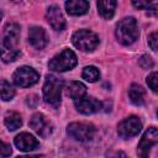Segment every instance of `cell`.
<instances>
[{
	"mask_svg": "<svg viewBox=\"0 0 158 158\" xmlns=\"http://www.w3.org/2000/svg\"><path fill=\"white\" fill-rule=\"evenodd\" d=\"M20 26L15 22H10L4 27L0 41V58L5 63H11L20 56L19 49Z\"/></svg>",
	"mask_w": 158,
	"mask_h": 158,
	"instance_id": "cell-1",
	"label": "cell"
},
{
	"mask_svg": "<svg viewBox=\"0 0 158 158\" xmlns=\"http://www.w3.org/2000/svg\"><path fill=\"white\" fill-rule=\"evenodd\" d=\"M116 38L123 46L132 44L138 38V25L133 17L122 19L116 26Z\"/></svg>",
	"mask_w": 158,
	"mask_h": 158,
	"instance_id": "cell-2",
	"label": "cell"
},
{
	"mask_svg": "<svg viewBox=\"0 0 158 158\" xmlns=\"http://www.w3.org/2000/svg\"><path fill=\"white\" fill-rule=\"evenodd\" d=\"M63 83L54 75H47L46 81L43 84V99L47 104L53 107H58L60 104V94H62Z\"/></svg>",
	"mask_w": 158,
	"mask_h": 158,
	"instance_id": "cell-3",
	"label": "cell"
},
{
	"mask_svg": "<svg viewBox=\"0 0 158 158\" xmlns=\"http://www.w3.org/2000/svg\"><path fill=\"white\" fill-rule=\"evenodd\" d=\"M72 43L83 52H91L99 44V37L89 30H79L73 33Z\"/></svg>",
	"mask_w": 158,
	"mask_h": 158,
	"instance_id": "cell-4",
	"label": "cell"
},
{
	"mask_svg": "<svg viewBox=\"0 0 158 158\" xmlns=\"http://www.w3.org/2000/svg\"><path fill=\"white\" fill-rule=\"evenodd\" d=\"M77 56L73 51L63 49L49 60L48 67L54 72H65L73 69L77 65Z\"/></svg>",
	"mask_w": 158,
	"mask_h": 158,
	"instance_id": "cell-5",
	"label": "cell"
},
{
	"mask_svg": "<svg viewBox=\"0 0 158 158\" xmlns=\"http://www.w3.org/2000/svg\"><path fill=\"white\" fill-rule=\"evenodd\" d=\"M67 133L74 138L75 141L79 142H86L93 139L95 135V127L90 123H84V122H73L68 125L67 127Z\"/></svg>",
	"mask_w": 158,
	"mask_h": 158,
	"instance_id": "cell-6",
	"label": "cell"
},
{
	"mask_svg": "<svg viewBox=\"0 0 158 158\" xmlns=\"http://www.w3.org/2000/svg\"><path fill=\"white\" fill-rule=\"evenodd\" d=\"M12 79H14V83L17 86L28 88V86H31V85H33V84H36L38 81L40 75H38V73L33 68L23 65V67H20L14 73Z\"/></svg>",
	"mask_w": 158,
	"mask_h": 158,
	"instance_id": "cell-7",
	"label": "cell"
},
{
	"mask_svg": "<svg viewBox=\"0 0 158 158\" xmlns=\"http://www.w3.org/2000/svg\"><path fill=\"white\" fill-rule=\"evenodd\" d=\"M158 142V131L156 127H149L146 130V132L143 133L139 143H138V148H137V153L139 158H149V153L152 147Z\"/></svg>",
	"mask_w": 158,
	"mask_h": 158,
	"instance_id": "cell-8",
	"label": "cell"
},
{
	"mask_svg": "<svg viewBox=\"0 0 158 158\" xmlns=\"http://www.w3.org/2000/svg\"><path fill=\"white\" fill-rule=\"evenodd\" d=\"M142 128V123L137 116H130L122 120L117 126L118 136L122 138H130L137 136Z\"/></svg>",
	"mask_w": 158,
	"mask_h": 158,
	"instance_id": "cell-9",
	"label": "cell"
},
{
	"mask_svg": "<svg viewBox=\"0 0 158 158\" xmlns=\"http://www.w3.org/2000/svg\"><path fill=\"white\" fill-rule=\"evenodd\" d=\"M74 105H75V109L84 114V115H91V114H95L98 111L101 110L102 105L101 102L95 99V98H91V96H83L78 100L74 101Z\"/></svg>",
	"mask_w": 158,
	"mask_h": 158,
	"instance_id": "cell-10",
	"label": "cell"
},
{
	"mask_svg": "<svg viewBox=\"0 0 158 158\" xmlns=\"http://www.w3.org/2000/svg\"><path fill=\"white\" fill-rule=\"evenodd\" d=\"M30 126L41 137H47L52 133V125L43 114H35L30 120Z\"/></svg>",
	"mask_w": 158,
	"mask_h": 158,
	"instance_id": "cell-11",
	"label": "cell"
},
{
	"mask_svg": "<svg viewBox=\"0 0 158 158\" xmlns=\"http://www.w3.org/2000/svg\"><path fill=\"white\" fill-rule=\"evenodd\" d=\"M46 19L48 21V23L52 26L53 30L56 31H62L64 30L65 27V20L59 10L58 6L53 5V6H49L46 11Z\"/></svg>",
	"mask_w": 158,
	"mask_h": 158,
	"instance_id": "cell-12",
	"label": "cell"
},
{
	"mask_svg": "<svg viewBox=\"0 0 158 158\" xmlns=\"http://www.w3.org/2000/svg\"><path fill=\"white\" fill-rule=\"evenodd\" d=\"M14 143L15 146L20 149V151H23V152H30V151H33L38 147V141L30 133L27 132H22L20 135H17L14 139Z\"/></svg>",
	"mask_w": 158,
	"mask_h": 158,
	"instance_id": "cell-13",
	"label": "cell"
},
{
	"mask_svg": "<svg viewBox=\"0 0 158 158\" xmlns=\"http://www.w3.org/2000/svg\"><path fill=\"white\" fill-rule=\"evenodd\" d=\"M28 42L36 49L44 48V46L47 44V36H46L44 30L42 27H38V26L31 27L30 32H28Z\"/></svg>",
	"mask_w": 158,
	"mask_h": 158,
	"instance_id": "cell-14",
	"label": "cell"
},
{
	"mask_svg": "<svg viewBox=\"0 0 158 158\" xmlns=\"http://www.w3.org/2000/svg\"><path fill=\"white\" fill-rule=\"evenodd\" d=\"M65 10L69 15H84L89 10V2L85 0H69L65 2Z\"/></svg>",
	"mask_w": 158,
	"mask_h": 158,
	"instance_id": "cell-15",
	"label": "cell"
},
{
	"mask_svg": "<svg viewBox=\"0 0 158 158\" xmlns=\"http://www.w3.org/2000/svg\"><path fill=\"white\" fill-rule=\"evenodd\" d=\"M98 11L99 14L106 19V20H110L114 14H115V9H116V5L117 2L114 1V0H100L98 1Z\"/></svg>",
	"mask_w": 158,
	"mask_h": 158,
	"instance_id": "cell-16",
	"label": "cell"
},
{
	"mask_svg": "<svg viewBox=\"0 0 158 158\" xmlns=\"http://www.w3.org/2000/svg\"><path fill=\"white\" fill-rule=\"evenodd\" d=\"M85 93H86V86L80 81H70L67 86V95L72 98L74 101L85 96Z\"/></svg>",
	"mask_w": 158,
	"mask_h": 158,
	"instance_id": "cell-17",
	"label": "cell"
},
{
	"mask_svg": "<svg viewBox=\"0 0 158 158\" xmlns=\"http://www.w3.org/2000/svg\"><path fill=\"white\" fill-rule=\"evenodd\" d=\"M128 96H130V100L135 105H143V102H144V90L138 84H132L130 86Z\"/></svg>",
	"mask_w": 158,
	"mask_h": 158,
	"instance_id": "cell-18",
	"label": "cell"
},
{
	"mask_svg": "<svg viewBox=\"0 0 158 158\" xmlns=\"http://www.w3.org/2000/svg\"><path fill=\"white\" fill-rule=\"evenodd\" d=\"M4 123H5V126L7 127V130L15 131V130H17V128L21 127L22 120H21L20 114H17V112H15V111H10V112H7V114L5 115Z\"/></svg>",
	"mask_w": 158,
	"mask_h": 158,
	"instance_id": "cell-19",
	"label": "cell"
},
{
	"mask_svg": "<svg viewBox=\"0 0 158 158\" xmlns=\"http://www.w3.org/2000/svg\"><path fill=\"white\" fill-rule=\"evenodd\" d=\"M15 96V90L6 80H0V99L4 101H10Z\"/></svg>",
	"mask_w": 158,
	"mask_h": 158,
	"instance_id": "cell-20",
	"label": "cell"
},
{
	"mask_svg": "<svg viewBox=\"0 0 158 158\" xmlns=\"http://www.w3.org/2000/svg\"><path fill=\"white\" fill-rule=\"evenodd\" d=\"M81 75H83V78H84L86 81H89V83H94V81H96V80L100 78V73H99L98 68L94 67V65H88V67H85V68L83 69Z\"/></svg>",
	"mask_w": 158,
	"mask_h": 158,
	"instance_id": "cell-21",
	"label": "cell"
},
{
	"mask_svg": "<svg viewBox=\"0 0 158 158\" xmlns=\"http://www.w3.org/2000/svg\"><path fill=\"white\" fill-rule=\"evenodd\" d=\"M157 81H158V77H157V73L153 72L148 75L147 78V84L149 86V89H152V91H157Z\"/></svg>",
	"mask_w": 158,
	"mask_h": 158,
	"instance_id": "cell-22",
	"label": "cell"
},
{
	"mask_svg": "<svg viewBox=\"0 0 158 158\" xmlns=\"http://www.w3.org/2000/svg\"><path fill=\"white\" fill-rule=\"evenodd\" d=\"M11 154V147L10 144L0 141V158H7Z\"/></svg>",
	"mask_w": 158,
	"mask_h": 158,
	"instance_id": "cell-23",
	"label": "cell"
},
{
	"mask_svg": "<svg viewBox=\"0 0 158 158\" xmlns=\"http://www.w3.org/2000/svg\"><path fill=\"white\" fill-rule=\"evenodd\" d=\"M139 65L144 69H149L153 67V60L149 56H142L141 59H139Z\"/></svg>",
	"mask_w": 158,
	"mask_h": 158,
	"instance_id": "cell-24",
	"label": "cell"
},
{
	"mask_svg": "<svg viewBox=\"0 0 158 158\" xmlns=\"http://www.w3.org/2000/svg\"><path fill=\"white\" fill-rule=\"evenodd\" d=\"M157 33L156 32H153V33H151L149 35V37H148V43H149V47L152 48V51H157Z\"/></svg>",
	"mask_w": 158,
	"mask_h": 158,
	"instance_id": "cell-25",
	"label": "cell"
},
{
	"mask_svg": "<svg viewBox=\"0 0 158 158\" xmlns=\"http://www.w3.org/2000/svg\"><path fill=\"white\" fill-rule=\"evenodd\" d=\"M26 101H27V105H30V106H36V104L38 102L37 95H28Z\"/></svg>",
	"mask_w": 158,
	"mask_h": 158,
	"instance_id": "cell-26",
	"label": "cell"
},
{
	"mask_svg": "<svg viewBox=\"0 0 158 158\" xmlns=\"http://www.w3.org/2000/svg\"><path fill=\"white\" fill-rule=\"evenodd\" d=\"M16 158H44V156H40V154H35V156H22V157H16Z\"/></svg>",
	"mask_w": 158,
	"mask_h": 158,
	"instance_id": "cell-27",
	"label": "cell"
},
{
	"mask_svg": "<svg viewBox=\"0 0 158 158\" xmlns=\"http://www.w3.org/2000/svg\"><path fill=\"white\" fill-rule=\"evenodd\" d=\"M114 158H128V157L125 154V152L120 151V152H117V153H116V156H115Z\"/></svg>",
	"mask_w": 158,
	"mask_h": 158,
	"instance_id": "cell-28",
	"label": "cell"
},
{
	"mask_svg": "<svg viewBox=\"0 0 158 158\" xmlns=\"http://www.w3.org/2000/svg\"><path fill=\"white\" fill-rule=\"evenodd\" d=\"M1 19H2V12L0 11V20H1Z\"/></svg>",
	"mask_w": 158,
	"mask_h": 158,
	"instance_id": "cell-29",
	"label": "cell"
}]
</instances>
